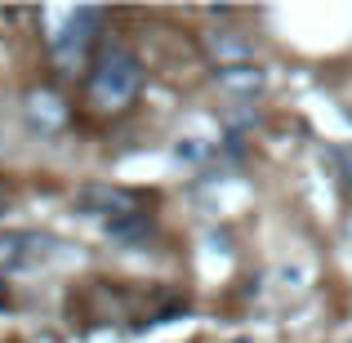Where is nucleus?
<instances>
[{
  "instance_id": "f03ea898",
  "label": "nucleus",
  "mask_w": 352,
  "mask_h": 343,
  "mask_svg": "<svg viewBox=\"0 0 352 343\" xmlns=\"http://www.w3.org/2000/svg\"><path fill=\"white\" fill-rule=\"evenodd\" d=\"M98 27H103V9H89V5L50 14V58L58 63L63 71L85 67L89 49H94Z\"/></svg>"
},
{
  "instance_id": "7ed1b4c3",
  "label": "nucleus",
  "mask_w": 352,
  "mask_h": 343,
  "mask_svg": "<svg viewBox=\"0 0 352 343\" xmlns=\"http://www.w3.org/2000/svg\"><path fill=\"white\" fill-rule=\"evenodd\" d=\"M76 206L85 210V214L103 219V223H116V219L143 210V201H138L134 192H125V188H103V183H89V188L76 192Z\"/></svg>"
},
{
  "instance_id": "f257e3e1",
  "label": "nucleus",
  "mask_w": 352,
  "mask_h": 343,
  "mask_svg": "<svg viewBox=\"0 0 352 343\" xmlns=\"http://www.w3.org/2000/svg\"><path fill=\"white\" fill-rule=\"evenodd\" d=\"M138 85H143V63L134 58V49H125L120 41L103 45L89 67V107L98 112H120L134 103Z\"/></svg>"
},
{
  "instance_id": "39448f33",
  "label": "nucleus",
  "mask_w": 352,
  "mask_h": 343,
  "mask_svg": "<svg viewBox=\"0 0 352 343\" xmlns=\"http://www.w3.org/2000/svg\"><path fill=\"white\" fill-rule=\"evenodd\" d=\"M27 120L41 129H58L63 120H67V107H63L58 94H50V89H32L27 94Z\"/></svg>"
},
{
  "instance_id": "423d86ee",
  "label": "nucleus",
  "mask_w": 352,
  "mask_h": 343,
  "mask_svg": "<svg viewBox=\"0 0 352 343\" xmlns=\"http://www.w3.org/2000/svg\"><path fill=\"white\" fill-rule=\"evenodd\" d=\"M210 49H214L219 67H236V63H250V41L241 32H214L210 36Z\"/></svg>"
},
{
  "instance_id": "0eeeda50",
  "label": "nucleus",
  "mask_w": 352,
  "mask_h": 343,
  "mask_svg": "<svg viewBox=\"0 0 352 343\" xmlns=\"http://www.w3.org/2000/svg\"><path fill=\"white\" fill-rule=\"evenodd\" d=\"M107 232H112L116 241H143L147 232H152V214L147 210H134V214L116 219V223H107Z\"/></svg>"
},
{
  "instance_id": "20e7f679",
  "label": "nucleus",
  "mask_w": 352,
  "mask_h": 343,
  "mask_svg": "<svg viewBox=\"0 0 352 343\" xmlns=\"http://www.w3.org/2000/svg\"><path fill=\"white\" fill-rule=\"evenodd\" d=\"M214 80H219V89H228V94H236V98H254L258 89L267 85V76L254 67V63H236V67H219L214 71Z\"/></svg>"
},
{
  "instance_id": "1a4fd4ad",
  "label": "nucleus",
  "mask_w": 352,
  "mask_h": 343,
  "mask_svg": "<svg viewBox=\"0 0 352 343\" xmlns=\"http://www.w3.org/2000/svg\"><path fill=\"white\" fill-rule=\"evenodd\" d=\"M9 245H18V236H9V232H0V250H9Z\"/></svg>"
},
{
  "instance_id": "6e6552de",
  "label": "nucleus",
  "mask_w": 352,
  "mask_h": 343,
  "mask_svg": "<svg viewBox=\"0 0 352 343\" xmlns=\"http://www.w3.org/2000/svg\"><path fill=\"white\" fill-rule=\"evenodd\" d=\"M335 170H339V179H344V188L352 192V143L335 152Z\"/></svg>"
},
{
  "instance_id": "9d476101",
  "label": "nucleus",
  "mask_w": 352,
  "mask_h": 343,
  "mask_svg": "<svg viewBox=\"0 0 352 343\" xmlns=\"http://www.w3.org/2000/svg\"><path fill=\"white\" fill-rule=\"evenodd\" d=\"M9 210V192H5V183H0V214Z\"/></svg>"
}]
</instances>
